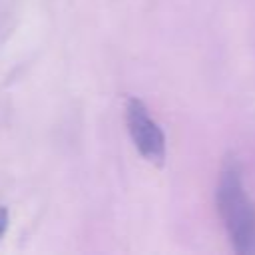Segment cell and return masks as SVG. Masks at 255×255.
Returning a JSON list of instances; mask_svg holds the SVG:
<instances>
[{"mask_svg": "<svg viewBox=\"0 0 255 255\" xmlns=\"http://www.w3.org/2000/svg\"><path fill=\"white\" fill-rule=\"evenodd\" d=\"M217 213L237 255H255V203L243 183V169L235 155H227L215 189Z\"/></svg>", "mask_w": 255, "mask_h": 255, "instance_id": "obj_1", "label": "cell"}, {"mask_svg": "<svg viewBox=\"0 0 255 255\" xmlns=\"http://www.w3.org/2000/svg\"><path fill=\"white\" fill-rule=\"evenodd\" d=\"M126 124L139 155L149 163L161 167L165 161V133L161 126L149 116L147 106L139 98H128Z\"/></svg>", "mask_w": 255, "mask_h": 255, "instance_id": "obj_2", "label": "cell"}, {"mask_svg": "<svg viewBox=\"0 0 255 255\" xmlns=\"http://www.w3.org/2000/svg\"><path fill=\"white\" fill-rule=\"evenodd\" d=\"M8 223H10V215H8V209L4 205H0V239L4 237L6 229H8Z\"/></svg>", "mask_w": 255, "mask_h": 255, "instance_id": "obj_3", "label": "cell"}]
</instances>
